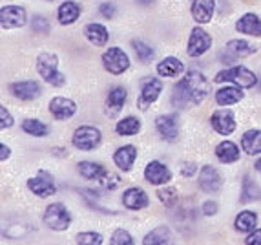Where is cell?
I'll return each mask as SVG.
<instances>
[{
    "label": "cell",
    "instance_id": "6da1fadb",
    "mask_svg": "<svg viewBox=\"0 0 261 245\" xmlns=\"http://www.w3.org/2000/svg\"><path fill=\"white\" fill-rule=\"evenodd\" d=\"M37 71L40 79H44L51 86H64L66 75L59 71V57L51 52H42L37 57Z\"/></svg>",
    "mask_w": 261,
    "mask_h": 245
},
{
    "label": "cell",
    "instance_id": "7a4b0ae2",
    "mask_svg": "<svg viewBox=\"0 0 261 245\" xmlns=\"http://www.w3.org/2000/svg\"><path fill=\"white\" fill-rule=\"evenodd\" d=\"M214 81L216 83H234L240 88H252L256 86L257 77L254 71H250L245 66H234V68H228V70L218 71Z\"/></svg>",
    "mask_w": 261,
    "mask_h": 245
},
{
    "label": "cell",
    "instance_id": "3957f363",
    "mask_svg": "<svg viewBox=\"0 0 261 245\" xmlns=\"http://www.w3.org/2000/svg\"><path fill=\"white\" fill-rule=\"evenodd\" d=\"M183 79L188 88V93H190V103L192 105H201L210 93V81L197 70H190Z\"/></svg>",
    "mask_w": 261,
    "mask_h": 245
},
{
    "label": "cell",
    "instance_id": "277c9868",
    "mask_svg": "<svg viewBox=\"0 0 261 245\" xmlns=\"http://www.w3.org/2000/svg\"><path fill=\"white\" fill-rule=\"evenodd\" d=\"M102 141V134H100L99 128L95 127H79L73 132V137H71V143H73L75 149L83 150V152H90V150H95L97 146Z\"/></svg>",
    "mask_w": 261,
    "mask_h": 245
},
{
    "label": "cell",
    "instance_id": "5b68a950",
    "mask_svg": "<svg viewBox=\"0 0 261 245\" xmlns=\"http://www.w3.org/2000/svg\"><path fill=\"white\" fill-rule=\"evenodd\" d=\"M44 224L53 231H66L71 224V214L64 203H51L44 212Z\"/></svg>",
    "mask_w": 261,
    "mask_h": 245
},
{
    "label": "cell",
    "instance_id": "8992f818",
    "mask_svg": "<svg viewBox=\"0 0 261 245\" xmlns=\"http://www.w3.org/2000/svg\"><path fill=\"white\" fill-rule=\"evenodd\" d=\"M100 61H102L105 70L110 71L112 75H121L130 68V57L124 53V50L117 48V46L106 50V52L102 53Z\"/></svg>",
    "mask_w": 261,
    "mask_h": 245
},
{
    "label": "cell",
    "instance_id": "52a82bcc",
    "mask_svg": "<svg viewBox=\"0 0 261 245\" xmlns=\"http://www.w3.org/2000/svg\"><path fill=\"white\" fill-rule=\"evenodd\" d=\"M26 22H28V13L22 6L17 4L2 6V9H0V24H2L4 30H17V28L24 26Z\"/></svg>",
    "mask_w": 261,
    "mask_h": 245
},
{
    "label": "cell",
    "instance_id": "ba28073f",
    "mask_svg": "<svg viewBox=\"0 0 261 245\" xmlns=\"http://www.w3.org/2000/svg\"><path fill=\"white\" fill-rule=\"evenodd\" d=\"M212 46V35L206 33L203 28L196 26L192 30L190 33V39H188V44H187V53L190 57H201V55H205L206 52L210 50Z\"/></svg>",
    "mask_w": 261,
    "mask_h": 245
},
{
    "label": "cell",
    "instance_id": "9c48e42d",
    "mask_svg": "<svg viewBox=\"0 0 261 245\" xmlns=\"http://www.w3.org/2000/svg\"><path fill=\"white\" fill-rule=\"evenodd\" d=\"M28 188L39 198H49V196H53L57 190L53 176L46 170H39L37 176L30 178V180H28Z\"/></svg>",
    "mask_w": 261,
    "mask_h": 245
},
{
    "label": "cell",
    "instance_id": "30bf717a",
    "mask_svg": "<svg viewBox=\"0 0 261 245\" xmlns=\"http://www.w3.org/2000/svg\"><path fill=\"white\" fill-rule=\"evenodd\" d=\"M163 92V83L159 79H148L144 81L143 86H141V93L137 97V108L139 110H148L153 103L159 99Z\"/></svg>",
    "mask_w": 261,
    "mask_h": 245
},
{
    "label": "cell",
    "instance_id": "8fae6325",
    "mask_svg": "<svg viewBox=\"0 0 261 245\" xmlns=\"http://www.w3.org/2000/svg\"><path fill=\"white\" fill-rule=\"evenodd\" d=\"M155 128L165 141L175 143L179 137V117L175 114H165L155 119Z\"/></svg>",
    "mask_w": 261,
    "mask_h": 245
},
{
    "label": "cell",
    "instance_id": "7c38bea8",
    "mask_svg": "<svg viewBox=\"0 0 261 245\" xmlns=\"http://www.w3.org/2000/svg\"><path fill=\"white\" fill-rule=\"evenodd\" d=\"M210 122H212V128L221 136H230L232 132L236 130V117L232 114V110H216L210 117Z\"/></svg>",
    "mask_w": 261,
    "mask_h": 245
},
{
    "label": "cell",
    "instance_id": "4fadbf2b",
    "mask_svg": "<svg viewBox=\"0 0 261 245\" xmlns=\"http://www.w3.org/2000/svg\"><path fill=\"white\" fill-rule=\"evenodd\" d=\"M223 185V180L219 172L210 165L201 166L199 170V188L206 194H216L219 192V188Z\"/></svg>",
    "mask_w": 261,
    "mask_h": 245
},
{
    "label": "cell",
    "instance_id": "5bb4252c",
    "mask_svg": "<svg viewBox=\"0 0 261 245\" xmlns=\"http://www.w3.org/2000/svg\"><path fill=\"white\" fill-rule=\"evenodd\" d=\"M75 112H77V105L68 97H53L49 101V114L57 121H66V119L73 117Z\"/></svg>",
    "mask_w": 261,
    "mask_h": 245
},
{
    "label": "cell",
    "instance_id": "9a60e30c",
    "mask_svg": "<svg viewBox=\"0 0 261 245\" xmlns=\"http://www.w3.org/2000/svg\"><path fill=\"white\" fill-rule=\"evenodd\" d=\"M144 178L152 185H165L172 181V170L161 161H150L144 168Z\"/></svg>",
    "mask_w": 261,
    "mask_h": 245
},
{
    "label": "cell",
    "instance_id": "2e32d148",
    "mask_svg": "<svg viewBox=\"0 0 261 245\" xmlns=\"http://www.w3.org/2000/svg\"><path fill=\"white\" fill-rule=\"evenodd\" d=\"M9 92L13 93L20 101H31L40 95V84L37 81H17L9 84Z\"/></svg>",
    "mask_w": 261,
    "mask_h": 245
},
{
    "label": "cell",
    "instance_id": "e0dca14e",
    "mask_svg": "<svg viewBox=\"0 0 261 245\" xmlns=\"http://www.w3.org/2000/svg\"><path fill=\"white\" fill-rule=\"evenodd\" d=\"M190 11L197 24H208L216 13V0H192Z\"/></svg>",
    "mask_w": 261,
    "mask_h": 245
},
{
    "label": "cell",
    "instance_id": "ac0fdd59",
    "mask_svg": "<svg viewBox=\"0 0 261 245\" xmlns=\"http://www.w3.org/2000/svg\"><path fill=\"white\" fill-rule=\"evenodd\" d=\"M128 99V92L126 88L122 86H115L113 90H110L108 97H106V115L108 117H117L121 114L122 106Z\"/></svg>",
    "mask_w": 261,
    "mask_h": 245
},
{
    "label": "cell",
    "instance_id": "d6986e66",
    "mask_svg": "<svg viewBox=\"0 0 261 245\" xmlns=\"http://www.w3.org/2000/svg\"><path fill=\"white\" fill-rule=\"evenodd\" d=\"M122 205L130 210H141L148 207V194L141 187H130L122 194Z\"/></svg>",
    "mask_w": 261,
    "mask_h": 245
},
{
    "label": "cell",
    "instance_id": "ffe728a7",
    "mask_svg": "<svg viewBox=\"0 0 261 245\" xmlns=\"http://www.w3.org/2000/svg\"><path fill=\"white\" fill-rule=\"evenodd\" d=\"M135 159H137V149L134 144H124V146H119L113 154V163L124 172H130L132 166H134Z\"/></svg>",
    "mask_w": 261,
    "mask_h": 245
},
{
    "label": "cell",
    "instance_id": "44dd1931",
    "mask_svg": "<svg viewBox=\"0 0 261 245\" xmlns=\"http://www.w3.org/2000/svg\"><path fill=\"white\" fill-rule=\"evenodd\" d=\"M236 30L243 35L261 39V18L256 13H245L240 20L236 22Z\"/></svg>",
    "mask_w": 261,
    "mask_h": 245
},
{
    "label": "cell",
    "instance_id": "7402d4cb",
    "mask_svg": "<svg viewBox=\"0 0 261 245\" xmlns=\"http://www.w3.org/2000/svg\"><path fill=\"white\" fill-rule=\"evenodd\" d=\"M185 71V64L177 57H165L157 64V74L168 79H177Z\"/></svg>",
    "mask_w": 261,
    "mask_h": 245
},
{
    "label": "cell",
    "instance_id": "603a6c76",
    "mask_svg": "<svg viewBox=\"0 0 261 245\" xmlns=\"http://www.w3.org/2000/svg\"><path fill=\"white\" fill-rule=\"evenodd\" d=\"M83 13V9L77 2L73 0H66L59 6V11H57V17H59V22H61L62 26H71L79 17Z\"/></svg>",
    "mask_w": 261,
    "mask_h": 245
},
{
    "label": "cell",
    "instance_id": "cb8c5ba5",
    "mask_svg": "<svg viewBox=\"0 0 261 245\" xmlns=\"http://www.w3.org/2000/svg\"><path fill=\"white\" fill-rule=\"evenodd\" d=\"M143 245H174V236L166 225H159V227L152 229V231L144 236Z\"/></svg>",
    "mask_w": 261,
    "mask_h": 245
},
{
    "label": "cell",
    "instance_id": "d4e9b609",
    "mask_svg": "<svg viewBox=\"0 0 261 245\" xmlns=\"http://www.w3.org/2000/svg\"><path fill=\"white\" fill-rule=\"evenodd\" d=\"M241 149L248 156H257L261 154V130L252 128V130H247L241 136Z\"/></svg>",
    "mask_w": 261,
    "mask_h": 245
},
{
    "label": "cell",
    "instance_id": "484cf974",
    "mask_svg": "<svg viewBox=\"0 0 261 245\" xmlns=\"http://www.w3.org/2000/svg\"><path fill=\"white\" fill-rule=\"evenodd\" d=\"M241 152H240V146L236 143H232V141H221V143L216 146V158L219 159L221 163H236L238 159H240Z\"/></svg>",
    "mask_w": 261,
    "mask_h": 245
},
{
    "label": "cell",
    "instance_id": "4316f807",
    "mask_svg": "<svg viewBox=\"0 0 261 245\" xmlns=\"http://www.w3.org/2000/svg\"><path fill=\"white\" fill-rule=\"evenodd\" d=\"M243 99V90L240 86H225L216 92V103L219 106H230Z\"/></svg>",
    "mask_w": 261,
    "mask_h": 245
},
{
    "label": "cell",
    "instance_id": "83f0119b",
    "mask_svg": "<svg viewBox=\"0 0 261 245\" xmlns=\"http://www.w3.org/2000/svg\"><path fill=\"white\" fill-rule=\"evenodd\" d=\"M84 35H86V39L90 40V42L93 44V46H105L106 42H108L110 39V33L108 30H106L102 24H97V22H93V24H88L86 30H84Z\"/></svg>",
    "mask_w": 261,
    "mask_h": 245
},
{
    "label": "cell",
    "instance_id": "f1b7e54d",
    "mask_svg": "<svg viewBox=\"0 0 261 245\" xmlns=\"http://www.w3.org/2000/svg\"><path fill=\"white\" fill-rule=\"evenodd\" d=\"M256 225H257V214L252 212V210H241L240 214L236 216V222H234L236 231L252 232L256 231Z\"/></svg>",
    "mask_w": 261,
    "mask_h": 245
},
{
    "label": "cell",
    "instance_id": "f546056e",
    "mask_svg": "<svg viewBox=\"0 0 261 245\" xmlns=\"http://www.w3.org/2000/svg\"><path fill=\"white\" fill-rule=\"evenodd\" d=\"M79 174L83 176L84 180H95L99 181L102 176L106 174V168L100 163H93V161H81L79 163Z\"/></svg>",
    "mask_w": 261,
    "mask_h": 245
},
{
    "label": "cell",
    "instance_id": "4dcf8cb0",
    "mask_svg": "<svg viewBox=\"0 0 261 245\" xmlns=\"http://www.w3.org/2000/svg\"><path fill=\"white\" fill-rule=\"evenodd\" d=\"M188 105H192L190 93H188V88H187V84H185V79H181L174 86V90H172V106L177 110H183V108H187Z\"/></svg>",
    "mask_w": 261,
    "mask_h": 245
},
{
    "label": "cell",
    "instance_id": "1f68e13d",
    "mask_svg": "<svg viewBox=\"0 0 261 245\" xmlns=\"http://www.w3.org/2000/svg\"><path fill=\"white\" fill-rule=\"evenodd\" d=\"M226 52L232 53L234 57H248V55H254L256 53V48H254L252 44H248L247 40H241V39H234L230 42H226Z\"/></svg>",
    "mask_w": 261,
    "mask_h": 245
},
{
    "label": "cell",
    "instance_id": "d6a6232c",
    "mask_svg": "<svg viewBox=\"0 0 261 245\" xmlns=\"http://www.w3.org/2000/svg\"><path fill=\"white\" fill-rule=\"evenodd\" d=\"M115 132L119 136H135L141 132V121L134 115L130 117H124L115 125Z\"/></svg>",
    "mask_w": 261,
    "mask_h": 245
},
{
    "label": "cell",
    "instance_id": "836d02e7",
    "mask_svg": "<svg viewBox=\"0 0 261 245\" xmlns=\"http://www.w3.org/2000/svg\"><path fill=\"white\" fill-rule=\"evenodd\" d=\"M22 130L26 132L28 136L33 137H44L49 134V127L46 122L39 121V119H26V121H22Z\"/></svg>",
    "mask_w": 261,
    "mask_h": 245
},
{
    "label": "cell",
    "instance_id": "e575fe53",
    "mask_svg": "<svg viewBox=\"0 0 261 245\" xmlns=\"http://www.w3.org/2000/svg\"><path fill=\"white\" fill-rule=\"evenodd\" d=\"M261 198V188L250 180V176H245L243 178V188H241V202L250 203L256 202Z\"/></svg>",
    "mask_w": 261,
    "mask_h": 245
},
{
    "label": "cell",
    "instance_id": "d590c367",
    "mask_svg": "<svg viewBox=\"0 0 261 245\" xmlns=\"http://www.w3.org/2000/svg\"><path fill=\"white\" fill-rule=\"evenodd\" d=\"M132 46H134L135 53H137V59H139L141 62H144V64L152 62L153 57H155V50H153L152 46H148L144 40L134 39V40H132Z\"/></svg>",
    "mask_w": 261,
    "mask_h": 245
},
{
    "label": "cell",
    "instance_id": "8d00e7d4",
    "mask_svg": "<svg viewBox=\"0 0 261 245\" xmlns=\"http://www.w3.org/2000/svg\"><path fill=\"white\" fill-rule=\"evenodd\" d=\"M157 198H159V202L165 207L174 209L175 203L179 202V192H177V188H174V187H165L157 190Z\"/></svg>",
    "mask_w": 261,
    "mask_h": 245
},
{
    "label": "cell",
    "instance_id": "74e56055",
    "mask_svg": "<svg viewBox=\"0 0 261 245\" xmlns=\"http://www.w3.org/2000/svg\"><path fill=\"white\" fill-rule=\"evenodd\" d=\"M102 236L95 231H86L77 234V243L79 245H102Z\"/></svg>",
    "mask_w": 261,
    "mask_h": 245
},
{
    "label": "cell",
    "instance_id": "f35d334b",
    "mask_svg": "<svg viewBox=\"0 0 261 245\" xmlns=\"http://www.w3.org/2000/svg\"><path fill=\"white\" fill-rule=\"evenodd\" d=\"M110 245H134V238L124 229H117V231H113L112 238H110Z\"/></svg>",
    "mask_w": 261,
    "mask_h": 245
},
{
    "label": "cell",
    "instance_id": "ab89813d",
    "mask_svg": "<svg viewBox=\"0 0 261 245\" xmlns=\"http://www.w3.org/2000/svg\"><path fill=\"white\" fill-rule=\"evenodd\" d=\"M99 185L102 188H106V190H113V188H117L121 185V178L117 174H113V172H106L99 180Z\"/></svg>",
    "mask_w": 261,
    "mask_h": 245
},
{
    "label": "cell",
    "instance_id": "60d3db41",
    "mask_svg": "<svg viewBox=\"0 0 261 245\" xmlns=\"http://www.w3.org/2000/svg\"><path fill=\"white\" fill-rule=\"evenodd\" d=\"M31 26H33V31H37V33H42V35H48L49 33V22L42 15H35V17L31 18Z\"/></svg>",
    "mask_w": 261,
    "mask_h": 245
},
{
    "label": "cell",
    "instance_id": "b9f144b4",
    "mask_svg": "<svg viewBox=\"0 0 261 245\" xmlns=\"http://www.w3.org/2000/svg\"><path fill=\"white\" fill-rule=\"evenodd\" d=\"M0 121H2L0 122V128H2V130L13 127V115L9 114L6 106H0Z\"/></svg>",
    "mask_w": 261,
    "mask_h": 245
},
{
    "label": "cell",
    "instance_id": "7bdbcfd3",
    "mask_svg": "<svg viewBox=\"0 0 261 245\" xmlns=\"http://www.w3.org/2000/svg\"><path fill=\"white\" fill-rule=\"evenodd\" d=\"M99 11L105 18L112 20V18L115 17V11H117V8H115V4H113V2H105V4L99 6Z\"/></svg>",
    "mask_w": 261,
    "mask_h": 245
},
{
    "label": "cell",
    "instance_id": "ee69618b",
    "mask_svg": "<svg viewBox=\"0 0 261 245\" xmlns=\"http://www.w3.org/2000/svg\"><path fill=\"white\" fill-rule=\"evenodd\" d=\"M245 245H261V229H256L247 236Z\"/></svg>",
    "mask_w": 261,
    "mask_h": 245
},
{
    "label": "cell",
    "instance_id": "f6af8a7d",
    "mask_svg": "<svg viewBox=\"0 0 261 245\" xmlns=\"http://www.w3.org/2000/svg\"><path fill=\"white\" fill-rule=\"evenodd\" d=\"M197 172V165L192 161H187L183 163V166H181V174L185 176V178H190V176H194Z\"/></svg>",
    "mask_w": 261,
    "mask_h": 245
},
{
    "label": "cell",
    "instance_id": "bcb514c9",
    "mask_svg": "<svg viewBox=\"0 0 261 245\" xmlns=\"http://www.w3.org/2000/svg\"><path fill=\"white\" fill-rule=\"evenodd\" d=\"M216 212H218V203L216 202H205V205H203V214L214 216Z\"/></svg>",
    "mask_w": 261,
    "mask_h": 245
},
{
    "label": "cell",
    "instance_id": "7dc6e473",
    "mask_svg": "<svg viewBox=\"0 0 261 245\" xmlns=\"http://www.w3.org/2000/svg\"><path fill=\"white\" fill-rule=\"evenodd\" d=\"M0 150H2V154H0V161H6V159L11 156V149H9V146H6V144L2 143V144H0Z\"/></svg>",
    "mask_w": 261,
    "mask_h": 245
},
{
    "label": "cell",
    "instance_id": "c3c4849f",
    "mask_svg": "<svg viewBox=\"0 0 261 245\" xmlns=\"http://www.w3.org/2000/svg\"><path fill=\"white\" fill-rule=\"evenodd\" d=\"M139 6H144V8H148V6H152L153 4V0H135Z\"/></svg>",
    "mask_w": 261,
    "mask_h": 245
},
{
    "label": "cell",
    "instance_id": "681fc988",
    "mask_svg": "<svg viewBox=\"0 0 261 245\" xmlns=\"http://www.w3.org/2000/svg\"><path fill=\"white\" fill-rule=\"evenodd\" d=\"M254 166H256V170H257V172H261V158L257 159V161H256V165H254Z\"/></svg>",
    "mask_w": 261,
    "mask_h": 245
},
{
    "label": "cell",
    "instance_id": "f907efd6",
    "mask_svg": "<svg viewBox=\"0 0 261 245\" xmlns=\"http://www.w3.org/2000/svg\"><path fill=\"white\" fill-rule=\"evenodd\" d=\"M46 2H53V0H46Z\"/></svg>",
    "mask_w": 261,
    "mask_h": 245
}]
</instances>
